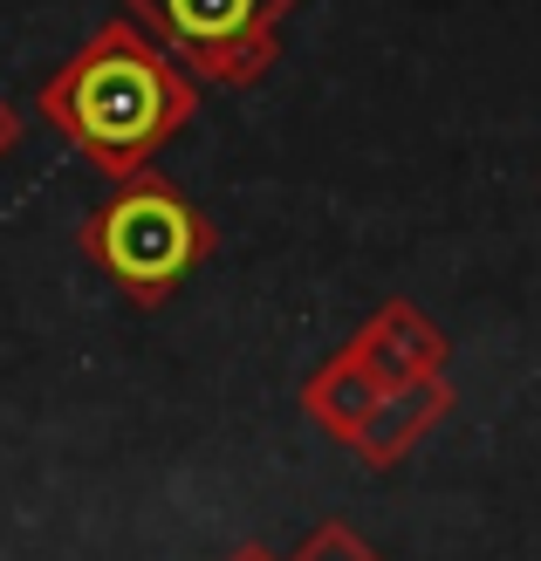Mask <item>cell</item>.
Instances as JSON below:
<instances>
[{"mask_svg":"<svg viewBox=\"0 0 541 561\" xmlns=\"http://www.w3.org/2000/svg\"><path fill=\"white\" fill-rule=\"evenodd\" d=\"M219 561H289V554H274V548H261V541H240V548H226Z\"/></svg>","mask_w":541,"mask_h":561,"instance_id":"9c48e42d","label":"cell"},{"mask_svg":"<svg viewBox=\"0 0 541 561\" xmlns=\"http://www.w3.org/2000/svg\"><path fill=\"white\" fill-rule=\"evenodd\" d=\"M14 145H21V117H14V103L0 96V158H8Z\"/></svg>","mask_w":541,"mask_h":561,"instance_id":"ba28073f","label":"cell"},{"mask_svg":"<svg viewBox=\"0 0 541 561\" xmlns=\"http://www.w3.org/2000/svg\"><path fill=\"white\" fill-rule=\"evenodd\" d=\"M370 377H377V390H397V383H418V377H446V363H452V343H446V329L425 316L418 301L405 295H391L370 308V322H357V335L343 343Z\"/></svg>","mask_w":541,"mask_h":561,"instance_id":"277c9868","label":"cell"},{"mask_svg":"<svg viewBox=\"0 0 541 561\" xmlns=\"http://www.w3.org/2000/svg\"><path fill=\"white\" fill-rule=\"evenodd\" d=\"M76 247H82V261L103 267L137 308H165L219 254V233H213V219L151 164V172L124 179L90 219H82Z\"/></svg>","mask_w":541,"mask_h":561,"instance_id":"7a4b0ae2","label":"cell"},{"mask_svg":"<svg viewBox=\"0 0 541 561\" xmlns=\"http://www.w3.org/2000/svg\"><path fill=\"white\" fill-rule=\"evenodd\" d=\"M377 398H384L377 377H370L350 350H329L316 370L302 377V417H308L316 432H329L336 445H357V432L370 425Z\"/></svg>","mask_w":541,"mask_h":561,"instance_id":"8992f818","label":"cell"},{"mask_svg":"<svg viewBox=\"0 0 541 561\" xmlns=\"http://www.w3.org/2000/svg\"><path fill=\"white\" fill-rule=\"evenodd\" d=\"M289 561H384V554L370 548V541L357 535L350 520H316V527L302 535V548H295Z\"/></svg>","mask_w":541,"mask_h":561,"instance_id":"52a82bcc","label":"cell"},{"mask_svg":"<svg viewBox=\"0 0 541 561\" xmlns=\"http://www.w3.org/2000/svg\"><path fill=\"white\" fill-rule=\"evenodd\" d=\"M199 90L206 82H192L145 27L117 14L42 82V117L97 179L124 185L151 172V158L199 117Z\"/></svg>","mask_w":541,"mask_h":561,"instance_id":"6da1fadb","label":"cell"},{"mask_svg":"<svg viewBox=\"0 0 541 561\" xmlns=\"http://www.w3.org/2000/svg\"><path fill=\"white\" fill-rule=\"evenodd\" d=\"M446 417H452V383H446V377L397 383V390H384V398H377V411H370V425L357 432L350 453H357L370 472H391L425 432H439Z\"/></svg>","mask_w":541,"mask_h":561,"instance_id":"5b68a950","label":"cell"},{"mask_svg":"<svg viewBox=\"0 0 541 561\" xmlns=\"http://www.w3.org/2000/svg\"><path fill=\"white\" fill-rule=\"evenodd\" d=\"M295 0H124V21L172 55L192 82L253 90L281 62V21Z\"/></svg>","mask_w":541,"mask_h":561,"instance_id":"3957f363","label":"cell"}]
</instances>
